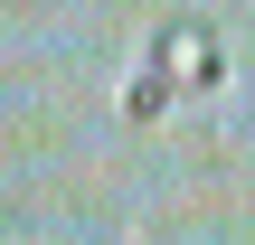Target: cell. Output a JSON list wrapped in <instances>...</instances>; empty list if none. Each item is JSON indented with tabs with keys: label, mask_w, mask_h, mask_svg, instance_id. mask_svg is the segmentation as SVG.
<instances>
[{
	"label": "cell",
	"mask_w": 255,
	"mask_h": 245,
	"mask_svg": "<svg viewBox=\"0 0 255 245\" xmlns=\"http://www.w3.org/2000/svg\"><path fill=\"white\" fill-rule=\"evenodd\" d=\"M151 66H161L170 85H218V76H227V47H218L208 19H161V28H151Z\"/></svg>",
	"instance_id": "obj_1"
},
{
	"label": "cell",
	"mask_w": 255,
	"mask_h": 245,
	"mask_svg": "<svg viewBox=\"0 0 255 245\" xmlns=\"http://www.w3.org/2000/svg\"><path fill=\"white\" fill-rule=\"evenodd\" d=\"M170 94H180V85H170V76H161V66H151V57H142V66H132V76H123V123H151V113H161V104H170Z\"/></svg>",
	"instance_id": "obj_2"
}]
</instances>
